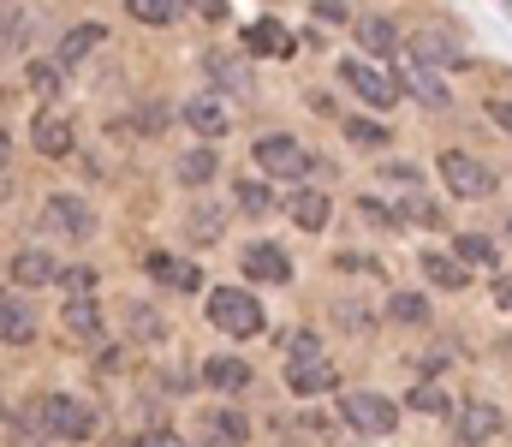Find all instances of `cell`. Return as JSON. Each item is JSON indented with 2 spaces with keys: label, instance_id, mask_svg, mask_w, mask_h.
<instances>
[{
  "label": "cell",
  "instance_id": "15",
  "mask_svg": "<svg viewBox=\"0 0 512 447\" xmlns=\"http://www.w3.org/2000/svg\"><path fill=\"white\" fill-rule=\"evenodd\" d=\"M60 322H66L72 340H96V334H102V310H96V298H72Z\"/></svg>",
  "mask_w": 512,
  "mask_h": 447
},
{
  "label": "cell",
  "instance_id": "46",
  "mask_svg": "<svg viewBox=\"0 0 512 447\" xmlns=\"http://www.w3.org/2000/svg\"><path fill=\"white\" fill-rule=\"evenodd\" d=\"M495 298H501V304H507V310H512V287H507V281H501V287H495Z\"/></svg>",
  "mask_w": 512,
  "mask_h": 447
},
{
  "label": "cell",
  "instance_id": "23",
  "mask_svg": "<svg viewBox=\"0 0 512 447\" xmlns=\"http://www.w3.org/2000/svg\"><path fill=\"white\" fill-rule=\"evenodd\" d=\"M459 269L465 263H477V269H495L501 263V251H495V239H483V233H459V257H453Z\"/></svg>",
  "mask_w": 512,
  "mask_h": 447
},
{
  "label": "cell",
  "instance_id": "16",
  "mask_svg": "<svg viewBox=\"0 0 512 447\" xmlns=\"http://www.w3.org/2000/svg\"><path fill=\"white\" fill-rule=\"evenodd\" d=\"M30 144L42 149V155H66V149H72V126H66L60 114H42V120L30 126Z\"/></svg>",
  "mask_w": 512,
  "mask_h": 447
},
{
  "label": "cell",
  "instance_id": "5",
  "mask_svg": "<svg viewBox=\"0 0 512 447\" xmlns=\"http://www.w3.org/2000/svg\"><path fill=\"white\" fill-rule=\"evenodd\" d=\"M340 418H346L352 430H364V436H393V424H399V406H393V400H382V394H346Z\"/></svg>",
  "mask_w": 512,
  "mask_h": 447
},
{
  "label": "cell",
  "instance_id": "1",
  "mask_svg": "<svg viewBox=\"0 0 512 447\" xmlns=\"http://www.w3.org/2000/svg\"><path fill=\"white\" fill-rule=\"evenodd\" d=\"M209 322H215L221 334H233V340H251L256 328H262V304H256L245 287H215V293H209Z\"/></svg>",
  "mask_w": 512,
  "mask_h": 447
},
{
  "label": "cell",
  "instance_id": "33",
  "mask_svg": "<svg viewBox=\"0 0 512 447\" xmlns=\"http://www.w3.org/2000/svg\"><path fill=\"white\" fill-rule=\"evenodd\" d=\"M239 203H245L251 215H268V209H274V191H268V185H256V179H245V185H239Z\"/></svg>",
  "mask_w": 512,
  "mask_h": 447
},
{
  "label": "cell",
  "instance_id": "28",
  "mask_svg": "<svg viewBox=\"0 0 512 447\" xmlns=\"http://www.w3.org/2000/svg\"><path fill=\"white\" fill-rule=\"evenodd\" d=\"M179 6H185V0H126V12L131 18H143V24H173Z\"/></svg>",
  "mask_w": 512,
  "mask_h": 447
},
{
  "label": "cell",
  "instance_id": "41",
  "mask_svg": "<svg viewBox=\"0 0 512 447\" xmlns=\"http://www.w3.org/2000/svg\"><path fill=\"white\" fill-rule=\"evenodd\" d=\"M322 346H316V334H292V358H316Z\"/></svg>",
  "mask_w": 512,
  "mask_h": 447
},
{
  "label": "cell",
  "instance_id": "12",
  "mask_svg": "<svg viewBox=\"0 0 512 447\" xmlns=\"http://www.w3.org/2000/svg\"><path fill=\"white\" fill-rule=\"evenodd\" d=\"M12 281L18 287H48V281H60V269H54L48 251H18L12 257Z\"/></svg>",
  "mask_w": 512,
  "mask_h": 447
},
{
  "label": "cell",
  "instance_id": "8",
  "mask_svg": "<svg viewBox=\"0 0 512 447\" xmlns=\"http://www.w3.org/2000/svg\"><path fill=\"white\" fill-rule=\"evenodd\" d=\"M334 382H340V370H334L322 352H316V358H292V370H286V388H292V394H328Z\"/></svg>",
  "mask_w": 512,
  "mask_h": 447
},
{
  "label": "cell",
  "instance_id": "9",
  "mask_svg": "<svg viewBox=\"0 0 512 447\" xmlns=\"http://www.w3.org/2000/svg\"><path fill=\"white\" fill-rule=\"evenodd\" d=\"M245 275L268 281V287H286V281H292V257H286L280 245H251V251H245Z\"/></svg>",
  "mask_w": 512,
  "mask_h": 447
},
{
  "label": "cell",
  "instance_id": "42",
  "mask_svg": "<svg viewBox=\"0 0 512 447\" xmlns=\"http://www.w3.org/2000/svg\"><path fill=\"white\" fill-rule=\"evenodd\" d=\"M316 18H328V24H340V18H346V0H316Z\"/></svg>",
  "mask_w": 512,
  "mask_h": 447
},
{
  "label": "cell",
  "instance_id": "18",
  "mask_svg": "<svg viewBox=\"0 0 512 447\" xmlns=\"http://www.w3.org/2000/svg\"><path fill=\"white\" fill-rule=\"evenodd\" d=\"M203 382L233 394V388H245V382H251V364H245V358H209V364H203Z\"/></svg>",
  "mask_w": 512,
  "mask_h": 447
},
{
  "label": "cell",
  "instance_id": "27",
  "mask_svg": "<svg viewBox=\"0 0 512 447\" xmlns=\"http://www.w3.org/2000/svg\"><path fill=\"white\" fill-rule=\"evenodd\" d=\"M358 42H364L370 54H393V48H399V30H393L387 18H364V24H358Z\"/></svg>",
  "mask_w": 512,
  "mask_h": 447
},
{
  "label": "cell",
  "instance_id": "7",
  "mask_svg": "<svg viewBox=\"0 0 512 447\" xmlns=\"http://www.w3.org/2000/svg\"><path fill=\"white\" fill-rule=\"evenodd\" d=\"M340 78H346L364 102H376V108H393V102H399V84H393V78H382L376 66H364V60H346V66H340Z\"/></svg>",
  "mask_w": 512,
  "mask_h": 447
},
{
  "label": "cell",
  "instance_id": "39",
  "mask_svg": "<svg viewBox=\"0 0 512 447\" xmlns=\"http://www.w3.org/2000/svg\"><path fill=\"white\" fill-rule=\"evenodd\" d=\"M131 447H185V442H179L173 430H143V436H137Z\"/></svg>",
  "mask_w": 512,
  "mask_h": 447
},
{
  "label": "cell",
  "instance_id": "36",
  "mask_svg": "<svg viewBox=\"0 0 512 447\" xmlns=\"http://www.w3.org/2000/svg\"><path fill=\"white\" fill-rule=\"evenodd\" d=\"M346 132H352V144H364V149H382L387 144V126H376V120H352Z\"/></svg>",
  "mask_w": 512,
  "mask_h": 447
},
{
  "label": "cell",
  "instance_id": "26",
  "mask_svg": "<svg viewBox=\"0 0 512 447\" xmlns=\"http://www.w3.org/2000/svg\"><path fill=\"white\" fill-rule=\"evenodd\" d=\"M423 275H429V281H435V287H447V293H453V287H465V281H471V275H465V269H459V263H453V257H441V251H429V257H423Z\"/></svg>",
  "mask_w": 512,
  "mask_h": 447
},
{
  "label": "cell",
  "instance_id": "30",
  "mask_svg": "<svg viewBox=\"0 0 512 447\" xmlns=\"http://www.w3.org/2000/svg\"><path fill=\"white\" fill-rule=\"evenodd\" d=\"M393 221H417V227H441V209H435L429 197H417V191H411V197H405V203L393 209Z\"/></svg>",
  "mask_w": 512,
  "mask_h": 447
},
{
  "label": "cell",
  "instance_id": "45",
  "mask_svg": "<svg viewBox=\"0 0 512 447\" xmlns=\"http://www.w3.org/2000/svg\"><path fill=\"white\" fill-rule=\"evenodd\" d=\"M387 179H393V185H411V191H417V167H387Z\"/></svg>",
  "mask_w": 512,
  "mask_h": 447
},
{
  "label": "cell",
  "instance_id": "38",
  "mask_svg": "<svg viewBox=\"0 0 512 447\" xmlns=\"http://www.w3.org/2000/svg\"><path fill=\"white\" fill-rule=\"evenodd\" d=\"M209 72H215V78H227V84H245V66H239V60H221V54H209Z\"/></svg>",
  "mask_w": 512,
  "mask_h": 447
},
{
  "label": "cell",
  "instance_id": "10",
  "mask_svg": "<svg viewBox=\"0 0 512 447\" xmlns=\"http://www.w3.org/2000/svg\"><path fill=\"white\" fill-rule=\"evenodd\" d=\"M501 430H507V418H501L489 400H477V406L459 412V442H495Z\"/></svg>",
  "mask_w": 512,
  "mask_h": 447
},
{
  "label": "cell",
  "instance_id": "35",
  "mask_svg": "<svg viewBox=\"0 0 512 447\" xmlns=\"http://www.w3.org/2000/svg\"><path fill=\"white\" fill-rule=\"evenodd\" d=\"M30 90H36V96H60V72L42 66V60H30Z\"/></svg>",
  "mask_w": 512,
  "mask_h": 447
},
{
  "label": "cell",
  "instance_id": "32",
  "mask_svg": "<svg viewBox=\"0 0 512 447\" xmlns=\"http://www.w3.org/2000/svg\"><path fill=\"white\" fill-rule=\"evenodd\" d=\"M405 84H411V90H417L423 102H435V108L447 102V90H441V78H435V72H423V66H411V72H405Z\"/></svg>",
  "mask_w": 512,
  "mask_h": 447
},
{
  "label": "cell",
  "instance_id": "40",
  "mask_svg": "<svg viewBox=\"0 0 512 447\" xmlns=\"http://www.w3.org/2000/svg\"><path fill=\"white\" fill-rule=\"evenodd\" d=\"M489 120H495V126H507V132H512V96H495V102H489Z\"/></svg>",
  "mask_w": 512,
  "mask_h": 447
},
{
  "label": "cell",
  "instance_id": "14",
  "mask_svg": "<svg viewBox=\"0 0 512 447\" xmlns=\"http://www.w3.org/2000/svg\"><path fill=\"white\" fill-rule=\"evenodd\" d=\"M245 48H251V54H274V60H280V54H292V36H286L274 18H256L251 30H245Z\"/></svg>",
  "mask_w": 512,
  "mask_h": 447
},
{
  "label": "cell",
  "instance_id": "34",
  "mask_svg": "<svg viewBox=\"0 0 512 447\" xmlns=\"http://www.w3.org/2000/svg\"><path fill=\"white\" fill-rule=\"evenodd\" d=\"M60 287L72 298H90L96 293V269H60Z\"/></svg>",
  "mask_w": 512,
  "mask_h": 447
},
{
  "label": "cell",
  "instance_id": "44",
  "mask_svg": "<svg viewBox=\"0 0 512 447\" xmlns=\"http://www.w3.org/2000/svg\"><path fill=\"white\" fill-rule=\"evenodd\" d=\"M191 233H197V239H215V233H221V221H215V215H197V221H191Z\"/></svg>",
  "mask_w": 512,
  "mask_h": 447
},
{
  "label": "cell",
  "instance_id": "24",
  "mask_svg": "<svg viewBox=\"0 0 512 447\" xmlns=\"http://www.w3.org/2000/svg\"><path fill=\"white\" fill-rule=\"evenodd\" d=\"M387 316L405 322V328H423V322H429V298L423 293H393L387 298Z\"/></svg>",
  "mask_w": 512,
  "mask_h": 447
},
{
  "label": "cell",
  "instance_id": "20",
  "mask_svg": "<svg viewBox=\"0 0 512 447\" xmlns=\"http://www.w3.org/2000/svg\"><path fill=\"white\" fill-rule=\"evenodd\" d=\"M328 215H334V203H328L322 191H298V197H292V221H298V227L316 233V227H328Z\"/></svg>",
  "mask_w": 512,
  "mask_h": 447
},
{
  "label": "cell",
  "instance_id": "13",
  "mask_svg": "<svg viewBox=\"0 0 512 447\" xmlns=\"http://www.w3.org/2000/svg\"><path fill=\"white\" fill-rule=\"evenodd\" d=\"M185 126L203 132V138H221V132H227V108H221L215 96H197V102H185Z\"/></svg>",
  "mask_w": 512,
  "mask_h": 447
},
{
  "label": "cell",
  "instance_id": "21",
  "mask_svg": "<svg viewBox=\"0 0 512 447\" xmlns=\"http://www.w3.org/2000/svg\"><path fill=\"white\" fill-rule=\"evenodd\" d=\"M149 275L167 281V287H179V293H197V287H203V275H197L191 263H173V257H149Z\"/></svg>",
  "mask_w": 512,
  "mask_h": 447
},
{
  "label": "cell",
  "instance_id": "17",
  "mask_svg": "<svg viewBox=\"0 0 512 447\" xmlns=\"http://www.w3.org/2000/svg\"><path fill=\"white\" fill-rule=\"evenodd\" d=\"M203 424H209V447H239V442H251V424H245L239 412H209Z\"/></svg>",
  "mask_w": 512,
  "mask_h": 447
},
{
  "label": "cell",
  "instance_id": "43",
  "mask_svg": "<svg viewBox=\"0 0 512 447\" xmlns=\"http://www.w3.org/2000/svg\"><path fill=\"white\" fill-rule=\"evenodd\" d=\"M191 6H197L209 24H221V18H227V0H191Z\"/></svg>",
  "mask_w": 512,
  "mask_h": 447
},
{
  "label": "cell",
  "instance_id": "22",
  "mask_svg": "<svg viewBox=\"0 0 512 447\" xmlns=\"http://www.w3.org/2000/svg\"><path fill=\"white\" fill-rule=\"evenodd\" d=\"M126 328L137 340H149V346L167 340V322H161V310H149V304H126Z\"/></svg>",
  "mask_w": 512,
  "mask_h": 447
},
{
  "label": "cell",
  "instance_id": "29",
  "mask_svg": "<svg viewBox=\"0 0 512 447\" xmlns=\"http://www.w3.org/2000/svg\"><path fill=\"white\" fill-rule=\"evenodd\" d=\"M96 42H102V24H78V30H72V36L60 42V60L72 66V60H84V54H90Z\"/></svg>",
  "mask_w": 512,
  "mask_h": 447
},
{
  "label": "cell",
  "instance_id": "6",
  "mask_svg": "<svg viewBox=\"0 0 512 447\" xmlns=\"http://www.w3.org/2000/svg\"><path fill=\"white\" fill-rule=\"evenodd\" d=\"M42 227L84 239V233H96V215H90V203H78V197H48V203H42Z\"/></svg>",
  "mask_w": 512,
  "mask_h": 447
},
{
  "label": "cell",
  "instance_id": "2",
  "mask_svg": "<svg viewBox=\"0 0 512 447\" xmlns=\"http://www.w3.org/2000/svg\"><path fill=\"white\" fill-rule=\"evenodd\" d=\"M42 430L60 436V442H84V436H96V412L72 394H48L42 400Z\"/></svg>",
  "mask_w": 512,
  "mask_h": 447
},
{
  "label": "cell",
  "instance_id": "3",
  "mask_svg": "<svg viewBox=\"0 0 512 447\" xmlns=\"http://www.w3.org/2000/svg\"><path fill=\"white\" fill-rule=\"evenodd\" d=\"M441 179H447L453 197H489V191H495V173H489L477 155H465V149H447V155H441Z\"/></svg>",
  "mask_w": 512,
  "mask_h": 447
},
{
  "label": "cell",
  "instance_id": "31",
  "mask_svg": "<svg viewBox=\"0 0 512 447\" xmlns=\"http://www.w3.org/2000/svg\"><path fill=\"white\" fill-rule=\"evenodd\" d=\"M411 412H429V418H447L453 406H447V394H441L435 382H423V388H411Z\"/></svg>",
  "mask_w": 512,
  "mask_h": 447
},
{
  "label": "cell",
  "instance_id": "25",
  "mask_svg": "<svg viewBox=\"0 0 512 447\" xmlns=\"http://www.w3.org/2000/svg\"><path fill=\"white\" fill-rule=\"evenodd\" d=\"M215 173H221L215 149H191V155H179V179H185V185H209Z\"/></svg>",
  "mask_w": 512,
  "mask_h": 447
},
{
  "label": "cell",
  "instance_id": "37",
  "mask_svg": "<svg viewBox=\"0 0 512 447\" xmlns=\"http://www.w3.org/2000/svg\"><path fill=\"white\" fill-rule=\"evenodd\" d=\"M358 221H364V227H393V209L376 203V197H364V203H358Z\"/></svg>",
  "mask_w": 512,
  "mask_h": 447
},
{
  "label": "cell",
  "instance_id": "47",
  "mask_svg": "<svg viewBox=\"0 0 512 447\" xmlns=\"http://www.w3.org/2000/svg\"><path fill=\"white\" fill-rule=\"evenodd\" d=\"M0 161H6V132H0Z\"/></svg>",
  "mask_w": 512,
  "mask_h": 447
},
{
  "label": "cell",
  "instance_id": "4",
  "mask_svg": "<svg viewBox=\"0 0 512 447\" xmlns=\"http://www.w3.org/2000/svg\"><path fill=\"white\" fill-rule=\"evenodd\" d=\"M256 167L268 179H304L316 161H310V149L292 144V138H256Z\"/></svg>",
  "mask_w": 512,
  "mask_h": 447
},
{
  "label": "cell",
  "instance_id": "11",
  "mask_svg": "<svg viewBox=\"0 0 512 447\" xmlns=\"http://www.w3.org/2000/svg\"><path fill=\"white\" fill-rule=\"evenodd\" d=\"M30 334H36V316H30V304H24L18 293H0V340H6V346H24Z\"/></svg>",
  "mask_w": 512,
  "mask_h": 447
},
{
  "label": "cell",
  "instance_id": "19",
  "mask_svg": "<svg viewBox=\"0 0 512 447\" xmlns=\"http://www.w3.org/2000/svg\"><path fill=\"white\" fill-rule=\"evenodd\" d=\"M411 54H417V60H435V66H453V60H459V42H447L441 30H417V36H411Z\"/></svg>",
  "mask_w": 512,
  "mask_h": 447
}]
</instances>
